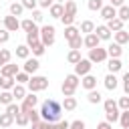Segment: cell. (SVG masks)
<instances>
[{
    "mask_svg": "<svg viewBox=\"0 0 129 129\" xmlns=\"http://www.w3.org/2000/svg\"><path fill=\"white\" fill-rule=\"evenodd\" d=\"M60 113H62V105L54 99H46L40 105V119L42 121H50V123H58L60 121Z\"/></svg>",
    "mask_w": 129,
    "mask_h": 129,
    "instance_id": "obj_1",
    "label": "cell"
},
{
    "mask_svg": "<svg viewBox=\"0 0 129 129\" xmlns=\"http://www.w3.org/2000/svg\"><path fill=\"white\" fill-rule=\"evenodd\" d=\"M26 85H28L30 93H38V91H44L48 87V79L46 77H40V75H32Z\"/></svg>",
    "mask_w": 129,
    "mask_h": 129,
    "instance_id": "obj_2",
    "label": "cell"
},
{
    "mask_svg": "<svg viewBox=\"0 0 129 129\" xmlns=\"http://www.w3.org/2000/svg\"><path fill=\"white\" fill-rule=\"evenodd\" d=\"M54 26L52 24H44L42 28H40V42L48 48V46H52L54 44Z\"/></svg>",
    "mask_w": 129,
    "mask_h": 129,
    "instance_id": "obj_3",
    "label": "cell"
},
{
    "mask_svg": "<svg viewBox=\"0 0 129 129\" xmlns=\"http://www.w3.org/2000/svg\"><path fill=\"white\" fill-rule=\"evenodd\" d=\"M107 48H101V46H95V48H89V60L95 64H99V62H105L107 60Z\"/></svg>",
    "mask_w": 129,
    "mask_h": 129,
    "instance_id": "obj_4",
    "label": "cell"
},
{
    "mask_svg": "<svg viewBox=\"0 0 129 129\" xmlns=\"http://www.w3.org/2000/svg\"><path fill=\"white\" fill-rule=\"evenodd\" d=\"M2 26H4L8 32H16V30L20 28V20H18V16L8 14V16H4V18H2Z\"/></svg>",
    "mask_w": 129,
    "mask_h": 129,
    "instance_id": "obj_5",
    "label": "cell"
},
{
    "mask_svg": "<svg viewBox=\"0 0 129 129\" xmlns=\"http://www.w3.org/2000/svg\"><path fill=\"white\" fill-rule=\"evenodd\" d=\"M91 69H93V62H91L89 58H81V60L75 64V75L85 77V75H89V73H91Z\"/></svg>",
    "mask_w": 129,
    "mask_h": 129,
    "instance_id": "obj_6",
    "label": "cell"
},
{
    "mask_svg": "<svg viewBox=\"0 0 129 129\" xmlns=\"http://www.w3.org/2000/svg\"><path fill=\"white\" fill-rule=\"evenodd\" d=\"M36 103H38V97L34 95V93H26L24 95V99H22V105H20V111H28V109H34L36 107Z\"/></svg>",
    "mask_w": 129,
    "mask_h": 129,
    "instance_id": "obj_7",
    "label": "cell"
},
{
    "mask_svg": "<svg viewBox=\"0 0 129 129\" xmlns=\"http://www.w3.org/2000/svg\"><path fill=\"white\" fill-rule=\"evenodd\" d=\"M38 67H40V62L36 60V58H24V64H22V71L24 73H28V75H34L36 71H38Z\"/></svg>",
    "mask_w": 129,
    "mask_h": 129,
    "instance_id": "obj_8",
    "label": "cell"
},
{
    "mask_svg": "<svg viewBox=\"0 0 129 129\" xmlns=\"http://www.w3.org/2000/svg\"><path fill=\"white\" fill-rule=\"evenodd\" d=\"M93 32H95L101 40H111V34H113V32L107 28V24H99V26H95V30H93Z\"/></svg>",
    "mask_w": 129,
    "mask_h": 129,
    "instance_id": "obj_9",
    "label": "cell"
},
{
    "mask_svg": "<svg viewBox=\"0 0 129 129\" xmlns=\"http://www.w3.org/2000/svg\"><path fill=\"white\" fill-rule=\"evenodd\" d=\"M81 87H83V89H87V91L97 89V77H93L91 73H89V75H85V77L81 79Z\"/></svg>",
    "mask_w": 129,
    "mask_h": 129,
    "instance_id": "obj_10",
    "label": "cell"
},
{
    "mask_svg": "<svg viewBox=\"0 0 129 129\" xmlns=\"http://www.w3.org/2000/svg\"><path fill=\"white\" fill-rule=\"evenodd\" d=\"M99 42H101V38H99L95 32H89V34L83 38V44H85L87 48H95V46H99Z\"/></svg>",
    "mask_w": 129,
    "mask_h": 129,
    "instance_id": "obj_11",
    "label": "cell"
},
{
    "mask_svg": "<svg viewBox=\"0 0 129 129\" xmlns=\"http://www.w3.org/2000/svg\"><path fill=\"white\" fill-rule=\"evenodd\" d=\"M20 69H18V64H12V62H6L2 69H0V75L2 77H14L16 73H18Z\"/></svg>",
    "mask_w": 129,
    "mask_h": 129,
    "instance_id": "obj_12",
    "label": "cell"
},
{
    "mask_svg": "<svg viewBox=\"0 0 129 129\" xmlns=\"http://www.w3.org/2000/svg\"><path fill=\"white\" fill-rule=\"evenodd\" d=\"M103 83H105V89H107V91H115V89H117V85H119V79L115 77V73H109V75L105 77V81H103Z\"/></svg>",
    "mask_w": 129,
    "mask_h": 129,
    "instance_id": "obj_13",
    "label": "cell"
},
{
    "mask_svg": "<svg viewBox=\"0 0 129 129\" xmlns=\"http://www.w3.org/2000/svg\"><path fill=\"white\" fill-rule=\"evenodd\" d=\"M99 12H101V16H103L105 20H111V18H115V16H117V8H115V6H111V4L103 6Z\"/></svg>",
    "mask_w": 129,
    "mask_h": 129,
    "instance_id": "obj_14",
    "label": "cell"
},
{
    "mask_svg": "<svg viewBox=\"0 0 129 129\" xmlns=\"http://www.w3.org/2000/svg\"><path fill=\"white\" fill-rule=\"evenodd\" d=\"M107 54H109L111 58H119V56L123 54V48H121V44H117V42H111V44L107 46Z\"/></svg>",
    "mask_w": 129,
    "mask_h": 129,
    "instance_id": "obj_15",
    "label": "cell"
},
{
    "mask_svg": "<svg viewBox=\"0 0 129 129\" xmlns=\"http://www.w3.org/2000/svg\"><path fill=\"white\" fill-rule=\"evenodd\" d=\"M113 38H115V42L117 44H127L129 42V32L127 30H117V32H113Z\"/></svg>",
    "mask_w": 129,
    "mask_h": 129,
    "instance_id": "obj_16",
    "label": "cell"
},
{
    "mask_svg": "<svg viewBox=\"0 0 129 129\" xmlns=\"http://www.w3.org/2000/svg\"><path fill=\"white\" fill-rule=\"evenodd\" d=\"M48 12H50V16H52V18H60V16H62V12H64V6H62L60 2H52V6L48 8Z\"/></svg>",
    "mask_w": 129,
    "mask_h": 129,
    "instance_id": "obj_17",
    "label": "cell"
},
{
    "mask_svg": "<svg viewBox=\"0 0 129 129\" xmlns=\"http://www.w3.org/2000/svg\"><path fill=\"white\" fill-rule=\"evenodd\" d=\"M107 28L111 30V32H117V30H123V20L121 18H111V20H107Z\"/></svg>",
    "mask_w": 129,
    "mask_h": 129,
    "instance_id": "obj_18",
    "label": "cell"
},
{
    "mask_svg": "<svg viewBox=\"0 0 129 129\" xmlns=\"http://www.w3.org/2000/svg\"><path fill=\"white\" fill-rule=\"evenodd\" d=\"M40 40V28H34V30H30V32H26V44L28 46H32L34 42H38Z\"/></svg>",
    "mask_w": 129,
    "mask_h": 129,
    "instance_id": "obj_19",
    "label": "cell"
},
{
    "mask_svg": "<svg viewBox=\"0 0 129 129\" xmlns=\"http://www.w3.org/2000/svg\"><path fill=\"white\" fill-rule=\"evenodd\" d=\"M62 85H67V87H73V89H77V87L81 85V77H79V75H75V73H73V75H67V77H64V83H62Z\"/></svg>",
    "mask_w": 129,
    "mask_h": 129,
    "instance_id": "obj_20",
    "label": "cell"
},
{
    "mask_svg": "<svg viewBox=\"0 0 129 129\" xmlns=\"http://www.w3.org/2000/svg\"><path fill=\"white\" fill-rule=\"evenodd\" d=\"M24 95H26L24 85H18V83H16V85L12 87V97H14L16 101H22V99H24Z\"/></svg>",
    "mask_w": 129,
    "mask_h": 129,
    "instance_id": "obj_21",
    "label": "cell"
},
{
    "mask_svg": "<svg viewBox=\"0 0 129 129\" xmlns=\"http://www.w3.org/2000/svg\"><path fill=\"white\" fill-rule=\"evenodd\" d=\"M81 58H83V56H81V48H71V52L67 54V60H69L71 64H77Z\"/></svg>",
    "mask_w": 129,
    "mask_h": 129,
    "instance_id": "obj_22",
    "label": "cell"
},
{
    "mask_svg": "<svg viewBox=\"0 0 129 129\" xmlns=\"http://www.w3.org/2000/svg\"><path fill=\"white\" fill-rule=\"evenodd\" d=\"M87 101H89V103H93V105H97V103H101V101H103V95H101L97 89H91V91H89V95H87Z\"/></svg>",
    "mask_w": 129,
    "mask_h": 129,
    "instance_id": "obj_23",
    "label": "cell"
},
{
    "mask_svg": "<svg viewBox=\"0 0 129 129\" xmlns=\"http://www.w3.org/2000/svg\"><path fill=\"white\" fill-rule=\"evenodd\" d=\"M103 107H105V113H119L117 101H113V99H105L103 101Z\"/></svg>",
    "mask_w": 129,
    "mask_h": 129,
    "instance_id": "obj_24",
    "label": "cell"
},
{
    "mask_svg": "<svg viewBox=\"0 0 129 129\" xmlns=\"http://www.w3.org/2000/svg\"><path fill=\"white\" fill-rule=\"evenodd\" d=\"M79 34H81V30H79L77 26H73V24H71V26H64V38H67V40H73V38L79 36Z\"/></svg>",
    "mask_w": 129,
    "mask_h": 129,
    "instance_id": "obj_25",
    "label": "cell"
},
{
    "mask_svg": "<svg viewBox=\"0 0 129 129\" xmlns=\"http://www.w3.org/2000/svg\"><path fill=\"white\" fill-rule=\"evenodd\" d=\"M28 48H30V52H32L34 56H42V54H44V50H46V46H44L40 40H38V42H34L32 46H28Z\"/></svg>",
    "mask_w": 129,
    "mask_h": 129,
    "instance_id": "obj_26",
    "label": "cell"
},
{
    "mask_svg": "<svg viewBox=\"0 0 129 129\" xmlns=\"http://www.w3.org/2000/svg\"><path fill=\"white\" fill-rule=\"evenodd\" d=\"M121 67H123V62H121L119 58H109V62H107L109 73H119V71H121Z\"/></svg>",
    "mask_w": 129,
    "mask_h": 129,
    "instance_id": "obj_27",
    "label": "cell"
},
{
    "mask_svg": "<svg viewBox=\"0 0 129 129\" xmlns=\"http://www.w3.org/2000/svg\"><path fill=\"white\" fill-rule=\"evenodd\" d=\"M20 28H22L24 32H30V30H34V28H38V26H36V22H34L32 18H24V20L20 22Z\"/></svg>",
    "mask_w": 129,
    "mask_h": 129,
    "instance_id": "obj_28",
    "label": "cell"
},
{
    "mask_svg": "<svg viewBox=\"0 0 129 129\" xmlns=\"http://www.w3.org/2000/svg\"><path fill=\"white\" fill-rule=\"evenodd\" d=\"M16 56H18V58H28V56H30L28 44H18V46H16Z\"/></svg>",
    "mask_w": 129,
    "mask_h": 129,
    "instance_id": "obj_29",
    "label": "cell"
},
{
    "mask_svg": "<svg viewBox=\"0 0 129 129\" xmlns=\"http://www.w3.org/2000/svg\"><path fill=\"white\" fill-rule=\"evenodd\" d=\"M14 85H16L14 77H2V85H0V89H2V91H12Z\"/></svg>",
    "mask_w": 129,
    "mask_h": 129,
    "instance_id": "obj_30",
    "label": "cell"
},
{
    "mask_svg": "<svg viewBox=\"0 0 129 129\" xmlns=\"http://www.w3.org/2000/svg\"><path fill=\"white\" fill-rule=\"evenodd\" d=\"M64 14H71V16H77V2H73V0H67L64 4Z\"/></svg>",
    "mask_w": 129,
    "mask_h": 129,
    "instance_id": "obj_31",
    "label": "cell"
},
{
    "mask_svg": "<svg viewBox=\"0 0 129 129\" xmlns=\"http://www.w3.org/2000/svg\"><path fill=\"white\" fill-rule=\"evenodd\" d=\"M62 107H64V111H75L77 109V99L75 97H64Z\"/></svg>",
    "mask_w": 129,
    "mask_h": 129,
    "instance_id": "obj_32",
    "label": "cell"
},
{
    "mask_svg": "<svg viewBox=\"0 0 129 129\" xmlns=\"http://www.w3.org/2000/svg\"><path fill=\"white\" fill-rule=\"evenodd\" d=\"M79 30H81V32H85V34H89V32H93V30H95V22H93V20H83Z\"/></svg>",
    "mask_w": 129,
    "mask_h": 129,
    "instance_id": "obj_33",
    "label": "cell"
},
{
    "mask_svg": "<svg viewBox=\"0 0 129 129\" xmlns=\"http://www.w3.org/2000/svg\"><path fill=\"white\" fill-rule=\"evenodd\" d=\"M28 79H30V75H28V73H24V71H18V73L14 75V81H16L18 85H26V83H28Z\"/></svg>",
    "mask_w": 129,
    "mask_h": 129,
    "instance_id": "obj_34",
    "label": "cell"
},
{
    "mask_svg": "<svg viewBox=\"0 0 129 129\" xmlns=\"http://www.w3.org/2000/svg\"><path fill=\"white\" fill-rule=\"evenodd\" d=\"M12 123H14V117L10 113H2L0 115V127H10Z\"/></svg>",
    "mask_w": 129,
    "mask_h": 129,
    "instance_id": "obj_35",
    "label": "cell"
},
{
    "mask_svg": "<svg viewBox=\"0 0 129 129\" xmlns=\"http://www.w3.org/2000/svg\"><path fill=\"white\" fill-rule=\"evenodd\" d=\"M117 18H121L123 22L129 20V6H127V4H123V6L117 8Z\"/></svg>",
    "mask_w": 129,
    "mask_h": 129,
    "instance_id": "obj_36",
    "label": "cell"
},
{
    "mask_svg": "<svg viewBox=\"0 0 129 129\" xmlns=\"http://www.w3.org/2000/svg\"><path fill=\"white\" fill-rule=\"evenodd\" d=\"M22 12H24V6H22L20 2H12V4H10V14H12V16H20Z\"/></svg>",
    "mask_w": 129,
    "mask_h": 129,
    "instance_id": "obj_37",
    "label": "cell"
},
{
    "mask_svg": "<svg viewBox=\"0 0 129 129\" xmlns=\"http://www.w3.org/2000/svg\"><path fill=\"white\" fill-rule=\"evenodd\" d=\"M12 101H14L12 91H2V93H0V103H2V105H10Z\"/></svg>",
    "mask_w": 129,
    "mask_h": 129,
    "instance_id": "obj_38",
    "label": "cell"
},
{
    "mask_svg": "<svg viewBox=\"0 0 129 129\" xmlns=\"http://www.w3.org/2000/svg\"><path fill=\"white\" fill-rule=\"evenodd\" d=\"M87 6H89V10H93V12H99L105 4H103V0H89L87 2Z\"/></svg>",
    "mask_w": 129,
    "mask_h": 129,
    "instance_id": "obj_39",
    "label": "cell"
},
{
    "mask_svg": "<svg viewBox=\"0 0 129 129\" xmlns=\"http://www.w3.org/2000/svg\"><path fill=\"white\" fill-rule=\"evenodd\" d=\"M119 123H121L123 129H129V109L123 111V113H119Z\"/></svg>",
    "mask_w": 129,
    "mask_h": 129,
    "instance_id": "obj_40",
    "label": "cell"
},
{
    "mask_svg": "<svg viewBox=\"0 0 129 129\" xmlns=\"http://www.w3.org/2000/svg\"><path fill=\"white\" fill-rule=\"evenodd\" d=\"M26 115H28V121H30V123L40 121V111H36V109H28V111H26Z\"/></svg>",
    "mask_w": 129,
    "mask_h": 129,
    "instance_id": "obj_41",
    "label": "cell"
},
{
    "mask_svg": "<svg viewBox=\"0 0 129 129\" xmlns=\"http://www.w3.org/2000/svg\"><path fill=\"white\" fill-rule=\"evenodd\" d=\"M14 119H16V123H18L20 127H24V125H28V123H30V121H28V115H26L24 111H20V113H18Z\"/></svg>",
    "mask_w": 129,
    "mask_h": 129,
    "instance_id": "obj_42",
    "label": "cell"
},
{
    "mask_svg": "<svg viewBox=\"0 0 129 129\" xmlns=\"http://www.w3.org/2000/svg\"><path fill=\"white\" fill-rule=\"evenodd\" d=\"M6 113H10V115H12V117H16V115H18V113H20V107H18V105H16V103H14V101H12V103H10V105H6Z\"/></svg>",
    "mask_w": 129,
    "mask_h": 129,
    "instance_id": "obj_43",
    "label": "cell"
},
{
    "mask_svg": "<svg viewBox=\"0 0 129 129\" xmlns=\"http://www.w3.org/2000/svg\"><path fill=\"white\" fill-rule=\"evenodd\" d=\"M20 4L24 6V10H34L38 6V0H20Z\"/></svg>",
    "mask_w": 129,
    "mask_h": 129,
    "instance_id": "obj_44",
    "label": "cell"
},
{
    "mask_svg": "<svg viewBox=\"0 0 129 129\" xmlns=\"http://www.w3.org/2000/svg\"><path fill=\"white\" fill-rule=\"evenodd\" d=\"M117 107H119L121 111H127V109H129V95H127V97H121V99L117 101Z\"/></svg>",
    "mask_w": 129,
    "mask_h": 129,
    "instance_id": "obj_45",
    "label": "cell"
},
{
    "mask_svg": "<svg viewBox=\"0 0 129 129\" xmlns=\"http://www.w3.org/2000/svg\"><path fill=\"white\" fill-rule=\"evenodd\" d=\"M60 22H62L64 26H71V24H75V16H71V14H64V12H62Z\"/></svg>",
    "mask_w": 129,
    "mask_h": 129,
    "instance_id": "obj_46",
    "label": "cell"
},
{
    "mask_svg": "<svg viewBox=\"0 0 129 129\" xmlns=\"http://www.w3.org/2000/svg\"><path fill=\"white\" fill-rule=\"evenodd\" d=\"M69 46H71V48H81V46H83V38H81V34L75 36L73 40H69Z\"/></svg>",
    "mask_w": 129,
    "mask_h": 129,
    "instance_id": "obj_47",
    "label": "cell"
},
{
    "mask_svg": "<svg viewBox=\"0 0 129 129\" xmlns=\"http://www.w3.org/2000/svg\"><path fill=\"white\" fill-rule=\"evenodd\" d=\"M60 91H62V95H64V97H73L77 89H73V87H67V85H62V87H60Z\"/></svg>",
    "mask_w": 129,
    "mask_h": 129,
    "instance_id": "obj_48",
    "label": "cell"
},
{
    "mask_svg": "<svg viewBox=\"0 0 129 129\" xmlns=\"http://www.w3.org/2000/svg\"><path fill=\"white\" fill-rule=\"evenodd\" d=\"M0 56L4 58V62H10V58H12V52H10L8 48H0Z\"/></svg>",
    "mask_w": 129,
    "mask_h": 129,
    "instance_id": "obj_49",
    "label": "cell"
},
{
    "mask_svg": "<svg viewBox=\"0 0 129 129\" xmlns=\"http://www.w3.org/2000/svg\"><path fill=\"white\" fill-rule=\"evenodd\" d=\"M121 81H123V91H125V95H129V71L123 75V79H121Z\"/></svg>",
    "mask_w": 129,
    "mask_h": 129,
    "instance_id": "obj_50",
    "label": "cell"
},
{
    "mask_svg": "<svg viewBox=\"0 0 129 129\" xmlns=\"http://www.w3.org/2000/svg\"><path fill=\"white\" fill-rule=\"evenodd\" d=\"M42 18H44V16H42V12L34 8V10H32V20H34V22L38 24V22H42Z\"/></svg>",
    "mask_w": 129,
    "mask_h": 129,
    "instance_id": "obj_51",
    "label": "cell"
},
{
    "mask_svg": "<svg viewBox=\"0 0 129 129\" xmlns=\"http://www.w3.org/2000/svg\"><path fill=\"white\" fill-rule=\"evenodd\" d=\"M105 121H109V123L119 121V113H105Z\"/></svg>",
    "mask_w": 129,
    "mask_h": 129,
    "instance_id": "obj_52",
    "label": "cell"
},
{
    "mask_svg": "<svg viewBox=\"0 0 129 129\" xmlns=\"http://www.w3.org/2000/svg\"><path fill=\"white\" fill-rule=\"evenodd\" d=\"M8 38H10V32L6 28H0V42L4 44V42H8Z\"/></svg>",
    "mask_w": 129,
    "mask_h": 129,
    "instance_id": "obj_53",
    "label": "cell"
},
{
    "mask_svg": "<svg viewBox=\"0 0 129 129\" xmlns=\"http://www.w3.org/2000/svg\"><path fill=\"white\" fill-rule=\"evenodd\" d=\"M69 129H85V121L77 119V121H73V123L69 125Z\"/></svg>",
    "mask_w": 129,
    "mask_h": 129,
    "instance_id": "obj_54",
    "label": "cell"
},
{
    "mask_svg": "<svg viewBox=\"0 0 129 129\" xmlns=\"http://www.w3.org/2000/svg\"><path fill=\"white\" fill-rule=\"evenodd\" d=\"M97 129H113V123H109V121H101V123L97 125Z\"/></svg>",
    "mask_w": 129,
    "mask_h": 129,
    "instance_id": "obj_55",
    "label": "cell"
},
{
    "mask_svg": "<svg viewBox=\"0 0 129 129\" xmlns=\"http://www.w3.org/2000/svg\"><path fill=\"white\" fill-rule=\"evenodd\" d=\"M52 2H54V0H38V6H42V8H50Z\"/></svg>",
    "mask_w": 129,
    "mask_h": 129,
    "instance_id": "obj_56",
    "label": "cell"
},
{
    "mask_svg": "<svg viewBox=\"0 0 129 129\" xmlns=\"http://www.w3.org/2000/svg\"><path fill=\"white\" fill-rule=\"evenodd\" d=\"M69 125H71V123H69L67 119H64V121H58V123H56V127H58V129H69Z\"/></svg>",
    "mask_w": 129,
    "mask_h": 129,
    "instance_id": "obj_57",
    "label": "cell"
},
{
    "mask_svg": "<svg viewBox=\"0 0 129 129\" xmlns=\"http://www.w3.org/2000/svg\"><path fill=\"white\" fill-rule=\"evenodd\" d=\"M109 4H111V6H115V8H119V6H123V4H125V0H109Z\"/></svg>",
    "mask_w": 129,
    "mask_h": 129,
    "instance_id": "obj_58",
    "label": "cell"
},
{
    "mask_svg": "<svg viewBox=\"0 0 129 129\" xmlns=\"http://www.w3.org/2000/svg\"><path fill=\"white\" fill-rule=\"evenodd\" d=\"M4 64H6V62H4V58H2V56H0V69H2V67H4Z\"/></svg>",
    "mask_w": 129,
    "mask_h": 129,
    "instance_id": "obj_59",
    "label": "cell"
},
{
    "mask_svg": "<svg viewBox=\"0 0 129 129\" xmlns=\"http://www.w3.org/2000/svg\"><path fill=\"white\" fill-rule=\"evenodd\" d=\"M54 2H60V4H64V2H67V0H54Z\"/></svg>",
    "mask_w": 129,
    "mask_h": 129,
    "instance_id": "obj_60",
    "label": "cell"
},
{
    "mask_svg": "<svg viewBox=\"0 0 129 129\" xmlns=\"http://www.w3.org/2000/svg\"><path fill=\"white\" fill-rule=\"evenodd\" d=\"M0 85H2V75H0Z\"/></svg>",
    "mask_w": 129,
    "mask_h": 129,
    "instance_id": "obj_61",
    "label": "cell"
},
{
    "mask_svg": "<svg viewBox=\"0 0 129 129\" xmlns=\"http://www.w3.org/2000/svg\"><path fill=\"white\" fill-rule=\"evenodd\" d=\"M0 26H2V20H0Z\"/></svg>",
    "mask_w": 129,
    "mask_h": 129,
    "instance_id": "obj_62",
    "label": "cell"
},
{
    "mask_svg": "<svg viewBox=\"0 0 129 129\" xmlns=\"http://www.w3.org/2000/svg\"><path fill=\"white\" fill-rule=\"evenodd\" d=\"M0 46H2V42H0Z\"/></svg>",
    "mask_w": 129,
    "mask_h": 129,
    "instance_id": "obj_63",
    "label": "cell"
}]
</instances>
